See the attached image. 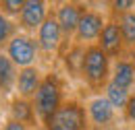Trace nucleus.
Returning a JSON list of instances; mask_svg holds the SVG:
<instances>
[{"label":"nucleus","mask_w":135,"mask_h":130,"mask_svg":"<svg viewBox=\"0 0 135 130\" xmlns=\"http://www.w3.org/2000/svg\"><path fill=\"white\" fill-rule=\"evenodd\" d=\"M23 2L25 0H0V13L8 19H13V21H17L19 13L23 8Z\"/></svg>","instance_id":"obj_19"},{"label":"nucleus","mask_w":135,"mask_h":130,"mask_svg":"<svg viewBox=\"0 0 135 130\" xmlns=\"http://www.w3.org/2000/svg\"><path fill=\"white\" fill-rule=\"evenodd\" d=\"M4 54L11 58V62L19 70L29 68V66H40V58H42L35 35H29V33H23V31H17L13 35V39L4 48Z\"/></svg>","instance_id":"obj_4"},{"label":"nucleus","mask_w":135,"mask_h":130,"mask_svg":"<svg viewBox=\"0 0 135 130\" xmlns=\"http://www.w3.org/2000/svg\"><path fill=\"white\" fill-rule=\"evenodd\" d=\"M46 130H89L85 103L81 99H65V103L58 107V112L50 118V122L44 126Z\"/></svg>","instance_id":"obj_3"},{"label":"nucleus","mask_w":135,"mask_h":130,"mask_svg":"<svg viewBox=\"0 0 135 130\" xmlns=\"http://www.w3.org/2000/svg\"><path fill=\"white\" fill-rule=\"evenodd\" d=\"M106 21H108V15L104 10H100V8H89L87 6V10L83 13L79 25H77V31H75L73 41L75 44H81V46L96 44L98 37H100V33H102V29H104V25H106Z\"/></svg>","instance_id":"obj_7"},{"label":"nucleus","mask_w":135,"mask_h":130,"mask_svg":"<svg viewBox=\"0 0 135 130\" xmlns=\"http://www.w3.org/2000/svg\"><path fill=\"white\" fill-rule=\"evenodd\" d=\"M50 13H52V8L46 0H25L23 8H21V13L17 17L19 31L35 35V31L44 25V21L48 19Z\"/></svg>","instance_id":"obj_8"},{"label":"nucleus","mask_w":135,"mask_h":130,"mask_svg":"<svg viewBox=\"0 0 135 130\" xmlns=\"http://www.w3.org/2000/svg\"><path fill=\"white\" fill-rule=\"evenodd\" d=\"M85 10H87V4H83V2H60V4H56V8H52L54 19H56L60 31L65 35L67 44L73 41L77 25H79V21H81Z\"/></svg>","instance_id":"obj_9"},{"label":"nucleus","mask_w":135,"mask_h":130,"mask_svg":"<svg viewBox=\"0 0 135 130\" xmlns=\"http://www.w3.org/2000/svg\"><path fill=\"white\" fill-rule=\"evenodd\" d=\"M35 41L40 46V54L44 60H54L60 56L62 46L67 41H65V35H62L56 19H54V13H50L48 19L44 21V25L35 31Z\"/></svg>","instance_id":"obj_5"},{"label":"nucleus","mask_w":135,"mask_h":130,"mask_svg":"<svg viewBox=\"0 0 135 130\" xmlns=\"http://www.w3.org/2000/svg\"><path fill=\"white\" fill-rule=\"evenodd\" d=\"M110 72H112V60L96 44L87 46L81 68V81L85 83V87L94 91V95L104 93L106 85L110 83Z\"/></svg>","instance_id":"obj_2"},{"label":"nucleus","mask_w":135,"mask_h":130,"mask_svg":"<svg viewBox=\"0 0 135 130\" xmlns=\"http://www.w3.org/2000/svg\"><path fill=\"white\" fill-rule=\"evenodd\" d=\"M96 46H98L110 60H118V58L127 56V46H125L120 27H118V23L112 17H108V21H106V25H104V29H102L100 37H98V41H96Z\"/></svg>","instance_id":"obj_10"},{"label":"nucleus","mask_w":135,"mask_h":130,"mask_svg":"<svg viewBox=\"0 0 135 130\" xmlns=\"http://www.w3.org/2000/svg\"><path fill=\"white\" fill-rule=\"evenodd\" d=\"M112 19L118 23L120 33H123V39H125V46H127V52H129L135 46V10H129L125 15H117Z\"/></svg>","instance_id":"obj_17"},{"label":"nucleus","mask_w":135,"mask_h":130,"mask_svg":"<svg viewBox=\"0 0 135 130\" xmlns=\"http://www.w3.org/2000/svg\"><path fill=\"white\" fill-rule=\"evenodd\" d=\"M8 118L11 120H17L21 124L29 126L31 130L40 128V120L35 116V110H33V101L31 99H21V97H11L8 101Z\"/></svg>","instance_id":"obj_13"},{"label":"nucleus","mask_w":135,"mask_h":130,"mask_svg":"<svg viewBox=\"0 0 135 130\" xmlns=\"http://www.w3.org/2000/svg\"><path fill=\"white\" fill-rule=\"evenodd\" d=\"M127 56H129V58H131V60L135 62V46H133L131 50H129V52H127Z\"/></svg>","instance_id":"obj_24"},{"label":"nucleus","mask_w":135,"mask_h":130,"mask_svg":"<svg viewBox=\"0 0 135 130\" xmlns=\"http://www.w3.org/2000/svg\"><path fill=\"white\" fill-rule=\"evenodd\" d=\"M17 74H19V68L11 62V58L4 52H0V89L6 93V97L15 95Z\"/></svg>","instance_id":"obj_15"},{"label":"nucleus","mask_w":135,"mask_h":130,"mask_svg":"<svg viewBox=\"0 0 135 130\" xmlns=\"http://www.w3.org/2000/svg\"><path fill=\"white\" fill-rule=\"evenodd\" d=\"M0 130H31L29 126H25V124H21L17 120H11V118H6V122L2 124V128Z\"/></svg>","instance_id":"obj_22"},{"label":"nucleus","mask_w":135,"mask_h":130,"mask_svg":"<svg viewBox=\"0 0 135 130\" xmlns=\"http://www.w3.org/2000/svg\"><path fill=\"white\" fill-rule=\"evenodd\" d=\"M35 130H46V128H44V126H40V128H35Z\"/></svg>","instance_id":"obj_25"},{"label":"nucleus","mask_w":135,"mask_h":130,"mask_svg":"<svg viewBox=\"0 0 135 130\" xmlns=\"http://www.w3.org/2000/svg\"><path fill=\"white\" fill-rule=\"evenodd\" d=\"M4 103H6V93L0 89V107H4Z\"/></svg>","instance_id":"obj_23"},{"label":"nucleus","mask_w":135,"mask_h":130,"mask_svg":"<svg viewBox=\"0 0 135 130\" xmlns=\"http://www.w3.org/2000/svg\"><path fill=\"white\" fill-rule=\"evenodd\" d=\"M17 31H19L17 21H13V19H8V17H4L0 13V52H4L6 44L13 39V35Z\"/></svg>","instance_id":"obj_18"},{"label":"nucleus","mask_w":135,"mask_h":130,"mask_svg":"<svg viewBox=\"0 0 135 130\" xmlns=\"http://www.w3.org/2000/svg\"><path fill=\"white\" fill-rule=\"evenodd\" d=\"M85 48H87V46L75 44V41L62 46V52H60L58 60H60V64H62V68H65V72L69 74V79H81Z\"/></svg>","instance_id":"obj_12"},{"label":"nucleus","mask_w":135,"mask_h":130,"mask_svg":"<svg viewBox=\"0 0 135 130\" xmlns=\"http://www.w3.org/2000/svg\"><path fill=\"white\" fill-rule=\"evenodd\" d=\"M85 112H87V122L89 130H112L117 122V110L108 103L104 95H91L85 101Z\"/></svg>","instance_id":"obj_6"},{"label":"nucleus","mask_w":135,"mask_h":130,"mask_svg":"<svg viewBox=\"0 0 135 130\" xmlns=\"http://www.w3.org/2000/svg\"><path fill=\"white\" fill-rule=\"evenodd\" d=\"M131 93H133V91L123 89V87H118V85H114V83H108L102 95L108 99V103H110L117 112L123 114V110L127 107V103H129V99H131Z\"/></svg>","instance_id":"obj_16"},{"label":"nucleus","mask_w":135,"mask_h":130,"mask_svg":"<svg viewBox=\"0 0 135 130\" xmlns=\"http://www.w3.org/2000/svg\"><path fill=\"white\" fill-rule=\"evenodd\" d=\"M129 10H135V0H114L110 2V17H117V15H125Z\"/></svg>","instance_id":"obj_20"},{"label":"nucleus","mask_w":135,"mask_h":130,"mask_svg":"<svg viewBox=\"0 0 135 130\" xmlns=\"http://www.w3.org/2000/svg\"><path fill=\"white\" fill-rule=\"evenodd\" d=\"M123 120H125L129 126H133V128H135V91L131 93V99H129L127 107L123 110Z\"/></svg>","instance_id":"obj_21"},{"label":"nucleus","mask_w":135,"mask_h":130,"mask_svg":"<svg viewBox=\"0 0 135 130\" xmlns=\"http://www.w3.org/2000/svg\"><path fill=\"white\" fill-rule=\"evenodd\" d=\"M42 79H44V70L40 66L21 68L17 74V83H15V97L33 99L40 85H42Z\"/></svg>","instance_id":"obj_11"},{"label":"nucleus","mask_w":135,"mask_h":130,"mask_svg":"<svg viewBox=\"0 0 135 130\" xmlns=\"http://www.w3.org/2000/svg\"><path fill=\"white\" fill-rule=\"evenodd\" d=\"M33 101V110L35 116L40 120L42 126H46L50 122V118L56 112L58 107L65 103V81H62V74L58 70H46L44 72V79H42V85L35 93Z\"/></svg>","instance_id":"obj_1"},{"label":"nucleus","mask_w":135,"mask_h":130,"mask_svg":"<svg viewBox=\"0 0 135 130\" xmlns=\"http://www.w3.org/2000/svg\"><path fill=\"white\" fill-rule=\"evenodd\" d=\"M110 83H114V85L123 87V89L133 91V87H135V62L129 56H123L118 60H112Z\"/></svg>","instance_id":"obj_14"}]
</instances>
